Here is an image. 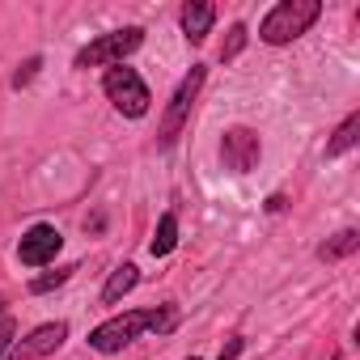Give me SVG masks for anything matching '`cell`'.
<instances>
[{
  "label": "cell",
  "instance_id": "1",
  "mask_svg": "<svg viewBox=\"0 0 360 360\" xmlns=\"http://www.w3.org/2000/svg\"><path fill=\"white\" fill-rule=\"evenodd\" d=\"M178 326V305H153V309H127V314H115L106 318L102 326H94L89 335V347L94 352H123L127 343H136L144 330H157V335H169Z\"/></svg>",
  "mask_w": 360,
  "mask_h": 360
},
{
  "label": "cell",
  "instance_id": "2",
  "mask_svg": "<svg viewBox=\"0 0 360 360\" xmlns=\"http://www.w3.org/2000/svg\"><path fill=\"white\" fill-rule=\"evenodd\" d=\"M318 13H322L318 0H280V5L263 18L259 39H263V43H271V47H284V43L301 39V34L318 22Z\"/></svg>",
  "mask_w": 360,
  "mask_h": 360
},
{
  "label": "cell",
  "instance_id": "3",
  "mask_svg": "<svg viewBox=\"0 0 360 360\" xmlns=\"http://www.w3.org/2000/svg\"><path fill=\"white\" fill-rule=\"evenodd\" d=\"M102 89H106V98L115 102V110H119V115H127V119H144V115H148V106H153L148 85H144V81H140V72H136V68H127V64L106 68Z\"/></svg>",
  "mask_w": 360,
  "mask_h": 360
},
{
  "label": "cell",
  "instance_id": "4",
  "mask_svg": "<svg viewBox=\"0 0 360 360\" xmlns=\"http://www.w3.org/2000/svg\"><path fill=\"white\" fill-rule=\"evenodd\" d=\"M140 43H144V30L140 26H123V30H110V34H98L89 47H81L77 51V68H102V64H123L131 51H140Z\"/></svg>",
  "mask_w": 360,
  "mask_h": 360
},
{
  "label": "cell",
  "instance_id": "5",
  "mask_svg": "<svg viewBox=\"0 0 360 360\" xmlns=\"http://www.w3.org/2000/svg\"><path fill=\"white\" fill-rule=\"evenodd\" d=\"M204 81H208V68H204V64H195L183 81H178V89H174V98H169V106H165L161 131H157V144H161V148H169V144L178 140V131H183V123H187V115H191L200 89H204Z\"/></svg>",
  "mask_w": 360,
  "mask_h": 360
},
{
  "label": "cell",
  "instance_id": "6",
  "mask_svg": "<svg viewBox=\"0 0 360 360\" xmlns=\"http://www.w3.org/2000/svg\"><path fill=\"white\" fill-rule=\"evenodd\" d=\"M259 157H263L259 131H250V127H229V131H225V140H221V161H225V169L250 174V169L259 165Z\"/></svg>",
  "mask_w": 360,
  "mask_h": 360
},
{
  "label": "cell",
  "instance_id": "7",
  "mask_svg": "<svg viewBox=\"0 0 360 360\" xmlns=\"http://www.w3.org/2000/svg\"><path fill=\"white\" fill-rule=\"evenodd\" d=\"M64 339H68V322H43L26 339H13V347L5 352V360H39V356H51Z\"/></svg>",
  "mask_w": 360,
  "mask_h": 360
},
{
  "label": "cell",
  "instance_id": "8",
  "mask_svg": "<svg viewBox=\"0 0 360 360\" xmlns=\"http://www.w3.org/2000/svg\"><path fill=\"white\" fill-rule=\"evenodd\" d=\"M60 246H64V238H60L56 225H30L26 238L18 242V259L26 267H43V263H51L60 255Z\"/></svg>",
  "mask_w": 360,
  "mask_h": 360
},
{
  "label": "cell",
  "instance_id": "9",
  "mask_svg": "<svg viewBox=\"0 0 360 360\" xmlns=\"http://www.w3.org/2000/svg\"><path fill=\"white\" fill-rule=\"evenodd\" d=\"M212 22H217V5H208V0H187L183 5V34L191 43H204L212 34Z\"/></svg>",
  "mask_w": 360,
  "mask_h": 360
},
{
  "label": "cell",
  "instance_id": "10",
  "mask_svg": "<svg viewBox=\"0 0 360 360\" xmlns=\"http://www.w3.org/2000/svg\"><path fill=\"white\" fill-rule=\"evenodd\" d=\"M136 284H140V267H136V263H123V267L110 271V280H106V288H102V301H106V305H119Z\"/></svg>",
  "mask_w": 360,
  "mask_h": 360
},
{
  "label": "cell",
  "instance_id": "11",
  "mask_svg": "<svg viewBox=\"0 0 360 360\" xmlns=\"http://www.w3.org/2000/svg\"><path fill=\"white\" fill-rule=\"evenodd\" d=\"M356 246H360V233H356V229H343V233H335L330 242L318 246V259H322V263H339V259L356 255Z\"/></svg>",
  "mask_w": 360,
  "mask_h": 360
},
{
  "label": "cell",
  "instance_id": "12",
  "mask_svg": "<svg viewBox=\"0 0 360 360\" xmlns=\"http://www.w3.org/2000/svg\"><path fill=\"white\" fill-rule=\"evenodd\" d=\"M356 140H360V115H347L339 123V131L326 140V157H343L347 148H356Z\"/></svg>",
  "mask_w": 360,
  "mask_h": 360
},
{
  "label": "cell",
  "instance_id": "13",
  "mask_svg": "<svg viewBox=\"0 0 360 360\" xmlns=\"http://www.w3.org/2000/svg\"><path fill=\"white\" fill-rule=\"evenodd\" d=\"M174 246H178V217H174V212H165V217L157 221V238L148 242V250L161 259V255H169Z\"/></svg>",
  "mask_w": 360,
  "mask_h": 360
},
{
  "label": "cell",
  "instance_id": "14",
  "mask_svg": "<svg viewBox=\"0 0 360 360\" xmlns=\"http://www.w3.org/2000/svg\"><path fill=\"white\" fill-rule=\"evenodd\" d=\"M246 39H250V30L238 22V26H229V39H225V47H221V60L229 64V60H238L242 56V47H246Z\"/></svg>",
  "mask_w": 360,
  "mask_h": 360
},
{
  "label": "cell",
  "instance_id": "15",
  "mask_svg": "<svg viewBox=\"0 0 360 360\" xmlns=\"http://www.w3.org/2000/svg\"><path fill=\"white\" fill-rule=\"evenodd\" d=\"M77 267H56L51 276H39V280H30V292L34 297H43V292H51V288H60V284H68V276H72Z\"/></svg>",
  "mask_w": 360,
  "mask_h": 360
},
{
  "label": "cell",
  "instance_id": "16",
  "mask_svg": "<svg viewBox=\"0 0 360 360\" xmlns=\"http://www.w3.org/2000/svg\"><path fill=\"white\" fill-rule=\"evenodd\" d=\"M39 68H43V56H30V60H26L18 72H13V89H26V85L39 77Z\"/></svg>",
  "mask_w": 360,
  "mask_h": 360
},
{
  "label": "cell",
  "instance_id": "17",
  "mask_svg": "<svg viewBox=\"0 0 360 360\" xmlns=\"http://www.w3.org/2000/svg\"><path fill=\"white\" fill-rule=\"evenodd\" d=\"M13 347V318H0V352Z\"/></svg>",
  "mask_w": 360,
  "mask_h": 360
},
{
  "label": "cell",
  "instance_id": "18",
  "mask_svg": "<svg viewBox=\"0 0 360 360\" xmlns=\"http://www.w3.org/2000/svg\"><path fill=\"white\" fill-rule=\"evenodd\" d=\"M242 347H246L242 339H229V343L221 347V360H238V356H242Z\"/></svg>",
  "mask_w": 360,
  "mask_h": 360
},
{
  "label": "cell",
  "instance_id": "19",
  "mask_svg": "<svg viewBox=\"0 0 360 360\" xmlns=\"http://www.w3.org/2000/svg\"><path fill=\"white\" fill-rule=\"evenodd\" d=\"M267 212H284V195H271L267 200Z\"/></svg>",
  "mask_w": 360,
  "mask_h": 360
},
{
  "label": "cell",
  "instance_id": "20",
  "mask_svg": "<svg viewBox=\"0 0 360 360\" xmlns=\"http://www.w3.org/2000/svg\"><path fill=\"white\" fill-rule=\"evenodd\" d=\"M0 309H5V297H0Z\"/></svg>",
  "mask_w": 360,
  "mask_h": 360
},
{
  "label": "cell",
  "instance_id": "21",
  "mask_svg": "<svg viewBox=\"0 0 360 360\" xmlns=\"http://www.w3.org/2000/svg\"><path fill=\"white\" fill-rule=\"evenodd\" d=\"M187 360H200V356H187Z\"/></svg>",
  "mask_w": 360,
  "mask_h": 360
}]
</instances>
